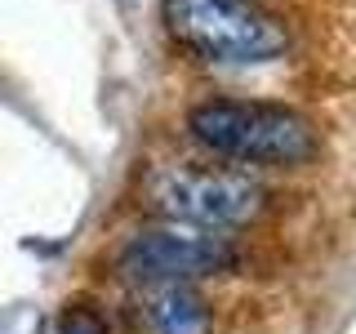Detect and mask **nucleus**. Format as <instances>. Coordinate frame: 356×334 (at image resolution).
<instances>
[{
	"label": "nucleus",
	"instance_id": "nucleus-3",
	"mask_svg": "<svg viewBox=\"0 0 356 334\" xmlns=\"http://www.w3.org/2000/svg\"><path fill=\"white\" fill-rule=\"evenodd\" d=\"M152 214L165 223H187V228H245L267 209L263 183H254L241 170H218V165H161L143 183Z\"/></svg>",
	"mask_w": 356,
	"mask_h": 334
},
{
	"label": "nucleus",
	"instance_id": "nucleus-4",
	"mask_svg": "<svg viewBox=\"0 0 356 334\" xmlns=\"http://www.w3.org/2000/svg\"><path fill=\"white\" fill-rule=\"evenodd\" d=\"M236 263V250L227 237H214L205 228H187V223H165V228L138 232L125 250H120V276L138 285H165V281H187L196 276L227 272Z\"/></svg>",
	"mask_w": 356,
	"mask_h": 334
},
{
	"label": "nucleus",
	"instance_id": "nucleus-6",
	"mask_svg": "<svg viewBox=\"0 0 356 334\" xmlns=\"http://www.w3.org/2000/svg\"><path fill=\"white\" fill-rule=\"evenodd\" d=\"M58 334H107V326H103V317H98L94 308L76 303V308H67V312H63Z\"/></svg>",
	"mask_w": 356,
	"mask_h": 334
},
{
	"label": "nucleus",
	"instance_id": "nucleus-2",
	"mask_svg": "<svg viewBox=\"0 0 356 334\" xmlns=\"http://www.w3.org/2000/svg\"><path fill=\"white\" fill-rule=\"evenodd\" d=\"M170 36L205 63L259 67L289 49V27L263 0H165Z\"/></svg>",
	"mask_w": 356,
	"mask_h": 334
},
{
	"label": "nucleus",
	"instance_id": "nucleus-5",
	"mask_svg": "<svg viewBox=\"0 0 356 334\" xmlns=\"http://www.w3.org/2000/svg\"><path fill=\"white\" fill-rule=\"evenodd\" d=\"M129 321H134V334H214L209 303L187 281L143 285Z\"/></svg>",
	"mask_w": 356,
	"mask_h": 334
},
{
	"label": "nucleus",
	"instance_id": "nucleus-1",
	"mask_svg": "<svg viewBox=\"0 0 356 334\" xmlns=\"http://www.w3.org/2000/svg\"><path fill=\"white\" fill-rule=\"evenodd\" d=\"M187 129L205 152L236 165L263 170H298L316 161L321 138L303 111L259 98H209L187 111Z\"/></svg>",
	"mask_w": 356,
	"mask_h": 334
}]
</instances>
